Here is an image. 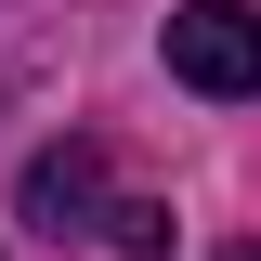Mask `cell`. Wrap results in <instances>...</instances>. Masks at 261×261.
Returning <instances> with one entry per match:
<instances>
[{
	"label": "cell",
	"instance_id": "cell-1",
	"mask_svg": "<svg viewBox=\"0 0 261 261\" xmlns=\"http://www.w3.org/2000/svg\"><path fill=\"white\" fill-rule=\"evenodd\" d=\"M170 79L209 105H248L261 92V13H235V0H183L170 13Z\"/></svg>",
	"mask_w": 261,
	"mask_h": 261
},
{
	"label": "cell",
	"instance_id": "cell-2",
	"mask_svg": "<svg viewBox=\"0 0 261 261\" xmlns=\"http://www.w3.org/2000/svg\"><path fill=\"white\" fill-rule=\"evenodd\" d=\"M27 222L53 235V248H65V235H118V222H130L105 144H53V157H27Z\"/></svg>",
	"mask_w": 261,
	"mask_h": 261
}]
</instances>
